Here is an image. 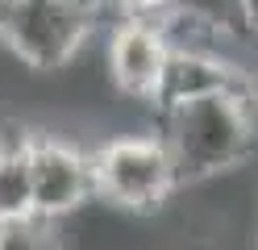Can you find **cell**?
<instances>
[{"label": "cell", "mask_w": 258, "mask_h": 250, "mask_svg": "<svg viewBox=\"0 0 258 250\" xmlns=\"http://www.w3.org/2000/svg\"><path fill=\"white\" fill-rule=\"evenodd\" d=\"M163 117V133L179 183H200L241 167L258 150V109L250 92H213L183 100Z\"/></svg>", "instance_id": "1"}, {"label": "cell", "mask_w": 258, "mask_h": 250, "mask_svg": "<svg viewBox=\"0 0 258 250\" xmlns=\"http://www.w3.org/2000/svg\"><path fill=\"white\" fill-rule=\"evenodd\" d=\"M100 0H0V42L34 71L67 67L92 38Z\"/></svg>", "instance_id": "2"}, {"label": "cell", "mask_w": 258, "mask_h": 250, "mask_svg": "<svg viewBox=\"0 0 258 250\" xmlns=\"http://www.w3.org/2000/svg\"><path fill=\"white\" fill-rule=\"evenodd\" d=\"M92 183L108 205L150 213L179 188V171L163 138H108L92 150Z\"/></svg>", "instance_id": "3"}, {"label": "cell", "mask_w": 258, "mask_h": 250, "mask_svg": "<svg viewBox=\"0 0 258 250\" xmlns=\"http://www.w3.org/2000/svg\"><path fill=\"white\" fill-rule=\"evenodd\" d=\"M29 171H34V213L46 221L75 213L88 196H96L92 183V155L54 133H29Z\"/></svg>", "instance_id": "4"}, {"label": "cell", "mask_w": 258, "mask_h": 250, "mask_svg": "<svg viewBox=\"0 0 258 250\" xmlns=\"http://www.w3.org/2000/svg\"><path fill=\"white\" fill-rule=\"evenodd\" d=\"M167 59H171V42L158 29V21H142V17H121L117 21L108 38V75L121 96L154 105Z\"/></svg>", "instance_id": "5"}, {"label": "cell", "mask_w": 258, "mask_h": 250, "mask_svg": "<svg viewBox=\"0 0 258 250\" xmlns=\"http://www.w3.org/2000/svg\"><path fill=\"white\" fill-rule=\"evenodd\" d=\"M254 75L246 67H237L229 55H213V50H171L163 83H158L154 109L167 113L183 100L213 96V92H250Z\"/></svg>", "instance_id": "6"}, {"label": "cell", "mask_w": 258, "mask_h": 250, "mask_svg": "<svg viewBox=\"0 0 258 250\" xmlns=\"http://www.w3.org/2000/svg\"><path fill=\"white\" fill-rule=\"evenodd\" d=\"M34 213V171H29V133H0V225L25 221Z\"/></svg>", "instance_id": "7"}, {"label": "cell", "mask_w": 258, "mask_h": 250, "mask_svg": "<svg viewBox=\"0 0 258 250\" xmlns=\"http://www.w3.org/2000/svg\"><path fill=\"white\" fill-rule=\"evenodd\" d=\"M0 250H58L54 221H46V217H25V221L0 225Z\"/></svg>", "instance_id": "8"}, {"label": "cell", "mask_w": 258, "mask_h": 250, "mask_svg": "<svg viewBox=\"0 0 258 250\" xmlns=\"http://www.w3.org/2000/svg\"><path fill=\"white\" fill-rule=\"evenodd\" d=\"M175 0H100V9H112L117 17H142V21H154L163 17Z\"/></svg>", "instance_id": "9"}, {"label": "cell", "mask_w": 258, "mask_h": 250, "mask_svg": "<svg viewBox=\"0 0 258 250\" xmlns=\"http://www.w3.org/2000/svg\"><path fill=\"white\" fill-rule=\"evenodd\" d=\"M241 5V21H246V33L258 38V0H237Z\"/></svg>", "instance_id": "10"}, {"label": "cell", "mask_w": 258, "mask_h": 250, "mask_svg": "<svg viewBox=\"0 0 258 250\" xmlns=\"http://www.w3.org/2000/svg\"><path fill=\"white\" fill-rule=\"evenodd\" d=\"M250 96H254V109H258V75H254V88H250Z\"/></svg>", "instance_id": "11"}, {"label": "cell", "mask_w": 258, "mask_h": 250, "mask_svg": "<svg viewBox=\"0 0 258 250\" xmlns=\"http://www.w3.org/2000/svg\"><path fill=\"white\" fill-rule=\"evenodd\" d=\"M254 246H258V229H254Z\"/></svg>", "instance_id": "12"}]
</instances>
